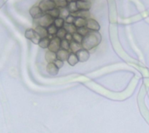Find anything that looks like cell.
<instances>
[{
	"mask_svg": "<svg viewBox=\"0 0 149 133\" xmlns=\"http://www.w3.org/2000/svg\"><path fill=\"white\" fill-rule=\"evenodd\" d=\"M78 10L80 11H89L92 7V3L90 0H80L76 2Z\"/></svg>",
	"mask_w": 149,
	"mask_h": 133,
	"instance_id": "9",
	"label": "cell"
},
{
	"mask_svg": "<svg viewBox=\"0 0 149 133\" xmlns=\"http://www.w3.org/2000/svg\"><path fill=\"white\" fill-rule=\"evenodd\" d=\"M67 9L69 10V11H70L71 13H74V12H76V11H78L75 1H71V2H69V4H68V5H67Z\"/></svg>",
	"mask_w": 149,
	"mask_h": 133,
	"instance_id": "24",
	"label": "cell"
},
{
	"mask_svg": "<svg viewBox=\"0 0 149 133\" xmlns=\"http://www.w3.org/2000/svg\"><path fill=\"white\" fill-rule=\"evenodd\" d=\"M66 33H67V32H66V30H65L64 27L63 28H59V29H58V31L56 33V37L59 38V39H64L65 35H66Z\"/></svg>",
	"mask_w": 149,
	"mask_h": 133,
	"instance_id": "25",
	"label": "cell"
},
{
	"mask_svg": "<svg viewBox=\"0 0 149 133\" xmlns=\"http://www.w3.org/2000/svg\"><path fill=\"white\" fill-rule=\"evenodd\" d=\"M102 40L101 35L98 31H90L88 34L84 37L82 42V47L84 49H86L88 51H92L95 49Z\"/></svg>",
	"mask_w": 149,
	"mask_h": 133,
	"instance_id": "1",
	"label": "cell"
},
{
	"mask_svg": "<svg viewBox=\"0 0 149 133\" xmlns=\"http://www.w3.org/2000/svg\"><path fill=\"white\" fill-rule=\"evenodd\" d=\"M72 1H75V2H77V1H80V0H72Z\"/></svg>",
	"mask_w": 149,
	"mask_h": 133,
	"instance_id": "33",
	"label": "cell"
},
{
	"mask_svg": "<svg viewBox=\"0 0 149 133\" xmlns=\"http://www.w3.org/2000/svg\"><path fill=\"white\" fill-rule=\"evenodd\" d=\"M65 19H62V18H60V17H59V18H57V19H54L53 24H54L58 29H59V28H63L64 25H65Z\"/></svg>",
	"mask_w": 149,
	"mask_h": 133,
	"instance_id": "20",
	"label": "cell"
},
{
	"mask_svg": "<svg viewBox=\"0 0 149 133\" xmlns=\"http://www.w3.org/2000/svg\"><path fill=\"white\" fill-rule=\"evenodd\" d=\"M57 7L59 8H64V7H67L69 1L68 0H56L55 1Z\"/></svg>",
	"mask_w": 149,
	"mask_h": 133,
	"instance_id": "27",
	"label": "cell"
},
{
	"mask_svg": "<svg viewBox=\"0 0 149 133\" xmlns=\"http://www.w3.org/2000/svg\"><path fill=\"white\" fill-rule=\"evenodd\" d=\"M71 14L67 7H64V8H59V17L64 19H65L67 17Z\"/></svg>",
	"mask_w": 149,
	"mask_h": 133,
	"instance_id": "22",
	"label": "cell"
},
{
	"mask_svg": "<svg viewBox=\"0 0 149 133\" xmlns=\"http://www.w3.org/2000/svg\"><path fill=\"white\" fill-rule=\"evenodd\" d=\"M46 71L47 72L50 74V75H52V76H55L59 73V69L57 67V65L53 63H48L47 66H46Z\"/></svg>",
	"mask_w": 149,
	"mask_h": 133,
	"instance_id": "10",
	"label": "cell"
},
{
	"mask_svg": "<svg viewBox=\"0 0 149 133\" xmlns=\"http://www.w3.org/2000/svg\"><path fill=\"white\" fill-rule=\"evenodd\" d=\"M56 59H57V53L48 50V52H46L45 53V60L48 63H53Z\"/></svg>",
	"mask_w": 149,
	"mask_h": 133,
	"instance_id": "15",
	"label": "cell"
},
{
	"mask_svg": "<svg viewBox=\"0 0 149 133\" xmlns=\"http://www.w3.org/2000/svg\"><path fill=\"white\" fill-rule=\"evenodd\" d=\"M64 28L66 30V32H67V33H72V34H73L74 32L77 31V27L74 25V24L65 23V25H64Z\"/></svg>",
	"mask_w": 149,
	"mask_h": 133,
	"instance_id": "18",
	"label": "cell"
},
{
	"mask_svg": "<svg viewBox=\"0 0 149 133\" xmlns=\"http://www.w3.org/2000/svg\"><path fill=\"white\" fill-rule=\"evenodd\" d=\"M45 13L49 14L53 19H57V18H59V7H55V8H53L52 10L48 11Z\"/></svg>",
	"mask_w": 149,
	"mask_h": 133,
	"instance_id": "21",
	"label": "cell"
},
{
	"mask_svg": "<svg viewBox=\"0 0 149 133\" xmlns=\"http://www.w3.org/2000/svg\"><path fill=\"white\" fill-rule=\"evenodd\" d=\"M78 58L77 57V54L74 52H70L69 57L67 58V63L71 65V66H74L78 63Z\"/></svg>",
	"mask_w": 149,
	"mask_h": 133,
	"instance_id": "14",
	"label": "cell"
},
{
	"mask_svg": "<svg viewBox=\"0 0 149 133\" xmlns=\"http://www.w3.org/2000/svg\"><path fill=\"white\" fill-rule=\"evenodd\" d=\"M71 14H73L75 18L79 17V18H83V19H90V11H80V10H78V11H76L74 13H71Z\"/></svg>",
	"mask_w": 149,
	"mask_h": 133,
	"instance_id": "13",
	"label": "cell"
},
{
	"mask_svg": "<svg viewBox=\"0 0 149 133\" xmlns=\"http://www.w3.org/2000/svg\"><path fill=\"white\" fill-rule=\"evenodd\" d=\"M25 37L27 39L31 40L32 43L36 44H39V40L41 39V38L39 37V35L35 31V30H33V29H28V30H25Z\"/></svg>",
	"mask_w": 149,
	"mask_h": 133,
	"instance_id": "3",
	"label": "cell"
},
{
	"mask_svg": "<svg viewBox=\"0 0 149 133\" xmlns=\"http://www.w3.org/2000/svg\"><path fill=\"white\" fill-rule=\"evenodd\" d=\"M86 19H83V18H78L75 19V21H74V25L77 27V28H79V27H83V26H86Z\"/></svg>",
	"mask_w": 149,
	"mask_h": 133,
	"instance_id": "17",
	"label": "cell"
},
{
	"mask_svg": "<svg viewBox=\"0 0 149 133\" xmlns=\"http://www.w3.org/2000/svg\"><path fill=\"white\" fill-rule=\"evenodd\" d=\"M86 27L92 31H99L100 30V24L93 19H88L86 20Z\"/></svg>",
	"mask_w": 149,
	"mask_h": 133,
	"instance_id": "8",
	"label": "cell"
},
{
	"mask_svg": "<svg viewBox=\"0 0 149 133\" xmlns=\"http://www.w3.org/2000/svg\"><path fill=\"white\" fill-rule=\"evenodd\" d=\"M35 31L38 33L39 35V37L42 38H47L48 37V30H47V28L44 27V26H41V25H36L35 26Z\"/></svg>",
	"mask_w": 149,
	"mask_h": 133,
	"instance_id": "12",
	"label": "cell"
},
{
	"mask_svg": "<svg viewBox=\"0 0 149 133\" xmlns=\"http://www.w3.org/2000/svg\"><path fill=\"white\" fill-rule=\"evenodd\" d=\"M50 42H51V39H50L48 37H47V38H42L39 40V47H41L42 49H48L49 44H50Z\"/></svg>",
	"mask_w": 149,
	"mask_h": 133,
	"instance_id": "19",
	"label": "cell"
},
{
	"mask_svg": "<svg viewBox=\"0 0 149 133\" xmlns=\"http://www.w3.org/2000/svg\"><path fill=\"white\" fill-rule=\"evenodd\" d=\"M65 39H66L69 42H72L73 41V34H72V33H66V35L65 37Z\"/></svg>",
	"mask_w": 149,
	"mask_h": 133,
	"instance_id": "32",
	"label": "cell"
},
{
	"mask_svg": "<svg viewBox=\"0 0 149 133\" xmlns=\"http://www.w3.org/2000/svg\"><path fill=\"white\" fill-rule=\"evenodd\" d=\"M77 54V57L78 58V61L81 62V63H84V62H86L89 58H90V52L88 50L86 49H84V48H82L80 49L78 52H76Z\"/></svg>",
	"mask_w": 149,
	"mask_h": 133,
	"instance_id": "6",
	"label": "cell"
},
{
	"mask_svg": "<svg viewBox=\"0 0 149 133\" xmlns=\"http://www.w3.org/2000/svg\"><path fill=\"white\" fill-rule=\"evenodd\" d=\"M71 52L69 51H66V50H64V49H60L59 51L56 52L57 53V58L58 59H60L62 61H67V58L69 57V54H70Z\"/></svg>",
	"mask_w": 149,
	"mask_h": 133,
	"instance_id": "11",
	"label": "cell"
},
{
	"mask_svg": "<svg viewBox=\"0 0 149 133\" xmlns=\"http://www.w3.org/2000/svg\"><path fill=\"white\" fill-rule=\"evenodd\" d=\"M83 39H84V37H83L82 35H80L79 33H78L77 31L74 32L73 34V41H75L77 43H79V44H82Z\"/></svg>",
	"mask_w": 149,
	"mask_h": 133,
	"instance_id": "26",
	"label": "cell"
},
{
	"mask_svg": "<svg viewBox=\"0 0 149 133\" xmlns=\"http://www.w3.org/2000/svg\"><path fill=\"white\" fill-rule=\"evenodd\" d=\"M53 21H54L53 18H52V17L50 16L49 14L45 13L42 17H40L39 19H34L33 23L36 24V25H41V26H44V27L47 28L51 24H53Z\"/></svg>",
	"mask_w": 149,
	"mask_h": 133,
	"instance_id": "2",
	"label": "cell"
},
{
	"mask_svg": "<svg viewBox=\"0 0 149 133\" xmlns=\"http://www.w3.org/2000/svg\"><path fill=\"white\" fill-rule=\"evenodd\" d=\"M54 64L57 65V67H58L59 69L62 68L63 66H64V61H62V60H60V59H58V58L54 61Z\"/></svg>",
	"mask_w": 149,
	"mask_h": 133,
	"instance_id": "31",
	"label": "cell"
},
{
	"mask_svg": "<svg viewBox=\"0 0 149 133\" xmlns=\"http://www.w3.org/2000/svg\"><path fill=\"white\" fill-rule=\"evenodd\" d=\"M39 6L45 13L50 10L57 7L56 3H55V1H53V0H41L40 3L39 4Z\"/></svg>",
	"mask_w": 149,
	"mask_h": 133,
	"instance_id": "4",
	"label": "cell"
},
{
	"mask_svg": "<svg viewBox=\"0 0 149 133\" xmlns=\"http://www.w3.org/2000/svg\"><path fill=\"white\" fill-rule=\"evenodd\" d=\"M61 49L66 50V51H70V42L66 39H61V44H60Z\"/></svg>",
	"mask_w": 149,
	"mask_h": 133,
	"instance_id": "29",
	"label": "cell"
},
{
	"mask_svg": "<svg viewBox=\"0 0 149 133\" xmlns=\"http://www.w3.org/2000/svg\"><path fill=\"white\" fill-rule=\"evenodd\" d=\"M91 30L86 27V26H83V27H79V28H77V32L79 33L80 35H82L83 37H86L88 33L90 32Z\"/></svg>",
	"mask_w": 149,
	"mask_h": 133,
	"instance_id": "23",
	"label": "cell"
},
{
	"mask_svg": "<svg viewBox=\"0 0 149 133\" xmlns=\"http://www.w3.org/2000/svg\"><path fill=\"white\" fill-rule=\"evenodd\" d=\"M82 44H79V43H77L75 41H72L70 42V52H74L76 53L77 52H78L80 49H82Z\"/></svg>",
	"mask_w": 149,
	"mask_h": 133,
	"instance_id": "16",
	"label": "cell"
},
{
	"mask_svg": "<svg viewBox=\"0 0 149 133\" xmlns=\"http://www.w3.org/2000/svg\"><path fill=\"white\" fill-rule=\"evenodd\" d=\"M29 13H30V15L31 16V18L33 19H38L45 14V12L40 9V7L39 5L31 7L29 11Z\"/></svg>",
	"mask_w": 149,
	"mask_h": 133,
	"instance_id": "7",
	"label": "cell"
},
{
	"mask_svg": "<svg viewBox=\"0 0 149 133\" xmlns=\"http://www.w3.org/2000/svg\"><path fill=\"white\" fill-rule=\"evenodd\" d=\"M53 1H56V0H53Z\"/></svg>",
	"mask_w": 149,
	"mask_h": 133,
	"instance_id": "34",
	"label": "cell"
},
{
	"mask_svg": "<svg viewBox=\"0 0 149 133\" xmlns=\"http://www.w3.org/2000/svg\"><path fill=\"white\" fill-rule=\"evenodd\" d=\"M47 30H48V35H53L56 36V33L58 31V28L53 24H51L49 27H47Z\"/></svg>",
	"mask_w": 149,
	"mask_h": 133,
	"instance_id": "28",
	"label": "cell"
},
{
	"mask_svg": "<svg viewBox=\"0 0 149 133\" xmlns=\"http://www.w3.org/2000/svg\"><path fill=\"white\" fill-rule=\"evenodd\" d=\"M60 44H61V39H59V38H57L55 36L53 39H51V42H50L48 50H49V51H51V52H57L59 50L61 49Z\"/></svg>",
	"mask_w": 149,
	"mask_h": 133,
	"instance_id": "5",
	"label": "cell"
},
{
	"mask_svg": "<svg viewBox=\"0 0 149 133\" xmlns=\"http://www.w3.org/2000/svg\"><path fill=\"white\" fill-rule=\"evenodd\" d=\"M75 17L73 15V14H70L67 18H66L65 19V23H68V24H73L74 23V21H75Z\"/></svg>",
	"mask_w": 149,
	"mask_h": 133,
	"instance_id": "30",
	"label": "cell"
}]
</instances>
